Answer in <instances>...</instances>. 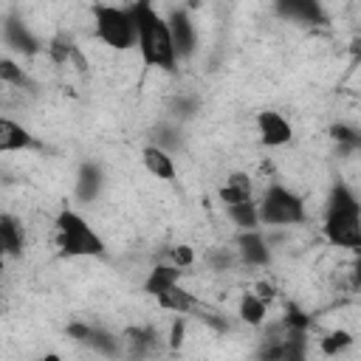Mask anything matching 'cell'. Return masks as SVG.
<instances>
[{"label":"cell","instance_id":"8fae6325","mask_svg":"<svg viewBox=\"0 0 361 361\" xmlns=\"http://www.w3.org/2000/svg\"><path fill=\"white\" fill-rule=\"evenodd\" d=\"M31 147H37V141L23 124L11 118H0V152H20Z\"/></svg>","mask_w":361,"mask_h":361},{"label":"cell","instance_id":"f546056e","mask_svg":"<svg viewBox=\"0 0 361 361\" xmlns=\"http://www.w3.org/2000/svg\"><path fill=\"white\" fill-rule=\"evenodd\" d=\"M34 361H62V355H59V353H45V355H39V358H34Z\"/></svg>","mask_w":361,"mask_h":361},{"label":"cell","instance_id":"4fadbf2b","mask_svg":"<svg viewBox=\"0 0 361 361\" xmlns=\"http://www.w3.org/2000/svg\"><path fill=\"white\" fill-rule=\"evenodd\" d=\"M180 268H175V265H155L149 274H147V279H144V293H149V296H161V293H166L169 288H175V285H180Z\"/></svg>","mask_w":361,"mask_h":361},{"label":"cell","instance_id":"7402d4cb","mask_svg":"<svg viewBox=\"0 0 361 361\" xmlns=\"http://www.w3.org/2000/svg\"><path fill=\"white\" fill-rule=\"evenodd\" d=\"M124 344H127L133 353L141 355V353H147V350L155 347V330H149V327H133V330H127Z\"/></svg>","mask_w":361,"mask_h":361},{"label":"cell","instance_id":"4316f807","mask_svg":"<svg viewBox=\"0 0 361 361\" xmlns=\"http://www.w3.org/2000/svg\"><path fill=\"white\" fill-rule=\"evenodd\" d=\"M183 336H186V322H183V316H178L169 327V350H180Z\"/></svg>","mask_w":361,"mask_h":361},{"label":"cell","instance_id":"cb8c5ba5","mask_svg":"<svg viewBox=\"0 0 361 361\" xmlns=\"http://www.w3.org/2000/svg\"><path fill=\"white\" fill-rule=\"evenodd\" d=\"M330 138L341 147H361V133L350 124H333L330 127Z\"/></svg>","mask_w":361,"mask_h":361},{"label":"cell","instance_id":"7a4b0ae2","mask_svg":"<svg viewBox=\"0 0 361 361\" xmlns=\"http://www.w3.org/2000/svg\"><path fill=\"white\" fill-rule=\"evenodd\" d=\"M324 237L336 248H353V251L361 248V203L344 183H336L330 189Z\"/></svg>","mask_w":361,"mask_h":361},{"label":"cell","instance_id":"7c38bea8","mask_svg":"<svg viewBox=\"0 0 361 361\" xmlns=\"http://www.w3.org/2000/svg\"><path fill=\"white\" fill-rule=\"evenodd\" d=\"M102 186H104V175H102L99 164L85 161V164L79 166V175H76V197H79L82 203H90V200L99 197Z\"/></svg>","mask_w":361,"mask_h":361},{"label":"cell","instance_id":"484cf974","mask_svg":"<svg viewBox=\"0 0 361 361\" xmlns=\"http://www.w3.org/2000/svg\"><path fill=\"white\" fill-rule=\"evenodd\" d=\"M285 327L293 330V333H305V330L310 327V319H307L296 305H290L288 313H285Z\"/></svg>","mask_w":361,"mask_h":361},{"label":"cell","instance_id":"44dd1931","mask_svg":"<svg viewBox=\"0 0 361 361\" xmlns=\"http://www.w3.org/2000/svg\"><path fill=\"white\" fill-rule=\"evenodd\" d=\"M347 347H353V333L350 330H330V333H324L319 338V350L324 355H338Z\"/></svg>","mask_w":361,"mask_h":361},{"label":"cell","instance_id":"f1b7e54d","mask_svg":"<svg viewBox=\"0 0 361 361\" xmlns=\"http://www.w3.org/2000/svg\"><path fill=\"white\" fill-rule=\"evenodd\" d=\"M353 279L361 288V248H358V257H355V265H353Z\"/></svg>","mask_w":361,"mask_h":361},{"label":"cell","instance_id":"ba28073f","mask_svg":"<svg viewBox=\"0 0 361 361\" xmlns=\"http://www.w3.org/2000/svg\"><path fill=\"white\" fill-rule=\"evenodd\" d=\"M276 11L293 23H307V25H319L324 23V8L316 0H282L276 3Z\"/></svg>","mask_w":361,"mask_h":361},{"label":"cell","instance_id":"603a6c76","mask_svg":"<svg viewBox=\"0 0 361 361\" xmlns=\"http://www.w3.org/2000/svg\"><path fill=\"white\" fill-rule=\"evenodd\" d=\"M0 82L3 85H14V87H23V85H28V76H25V71L14 59L3 56L0 59Z\"/></svg>","mask_w":361,"mask_h":361},{"label":"cell","instance_id":"3957f363","mask_svg":"<svg viewBox=\"0 0 361 361\" xmlns=\"http://www.w3.org/2000/svg\"><path fill=\"white\" fill-rule=\"evenodd\" d=\"M93 14V28L96 37L110 45L113 51H127L138 48V25L130 11V6H110V3H96L90 8Z\"/></svg>","mask_w":361,"mask_h":361},{"label":"cell","instance_id":"8992f818","mask_svg":"<svg viewBox=\"0 0 361 361\" xmlns=\"http://www.w3.org/2000/svg\"><path fill=\"white\" fill-rule=\"evenodd\" d=\"M257 130H259V141L265 147H285L293 138V127L290 121L276 113V110H262L257 113Z\"/></svg>","mask_w":361,"mask_h":361},{"label":"cell","instance_id":"d4e9b609","mask_svg":"<svg viewBox=\"0 0 361 361\" xmlns=\"http://www.w3.org/2000/svg\"><path fill=\"white\" fill-rule=\"evenodd\" d=\"M169 265H175V268H189V265H195V248L192 245H186V243H180V245H172L169 248Z\"/></svg>","mask_w":361,"mask_h":361},{"label":"cell","instance_id":"30bf717a","mask_svg":"<svg viewBox=\"0 0 361 361\" xmlns=\"http://www.w3.org/2000/svg\"><path fill=\"white\" fill-rule=\"evenodd\" d=\"M141 161H144L147 172H149L152 178H158V180H175V175H178L172 155H169L166 149H161L158 144L144 147V149H141Z\"/></svg>","mask_w":361,"mask_h":361},{"label":"cell","instance_id":"ac0fdd59","mask_svg":"<svg viewBox=\"0 0 361 361\" xmlns=\"http://www.w3.org/2000/svg\"><path fill=\"white\" fill-rule=\"evenodd\" d=\"M237 316H240L245 324L259 327V324L265 322V316H268V305H265L254 290H251V293H243L240 302H237Z\"/></svg>","mask_w":361,"mask_h":361},{"label":"cell","instance_id":"e0dca14e","mask_svg":"<svg viewBox=\"0 0 361 361\" xmlns=\"http://www.w3.org/2000/svg\"><path fill=\"white\" fill-rule=\"evenodd\" d=\"M3 34H6V42L23 54H37L39 51V42L31 37V31L20 23V20H6L3 25Z\"/></svg>","mask_w":361,"mask_h":361},{"label":"cell","instance_id":"83f0119b","mask_svg":"<svg viewBox=\"0 0 361 361\" xmlns=\"http://www.w3.org/2000/svg\"><path fill=\"white\" fill-rule=\"evenodd\" d=\"M254 293H257V296H259V299H262V302L268 305V302H271V299L276 296V288H274V285H268V282H257Z\"/></svg>","mask_w":361,"mask_h":361},{"label":"cell","instance_id":"2e32d148","mask_svg":"<svg viewBox=\"0 0 361 361\" xmlns=\"http://www.w3.org/2000/svg\"><path fill=\"white\" fill-rule=\"evenodd\" d=\"M0 245H3L6 257H20L23 254V231H20V223L8 212L0 214Z\"/></svg>","mask_w":361,"mask_h":361},{"label":"cell","instance_id":"9a60e30c","mask_svg":"<svg viewBox=\"0 0 361 361\" xmlns=\"http://www.w3.org/2000/svg\"><path fill=\"white\" fill-rule=\"evenodd\" d=\"M220 200H223L226 209H228V206H237V203L254 200V197H251V180H248V175H243V172L228 175V180L220 186Z\"/></svg>","mask_w":361,"mask_h":361},{"label":"cell","instance_id":"5bb4252c","mask_svg":"<svg viewBox=\"0 0 361 361\" xmlns=\"http://www.w3.org/2000/svg\"><path fill=\"white\" fill-rule=\"evenodd\" d=\"M158 307H161V310H169V313H175V316H186V313H192V310L197 307V299H195V293L186 290L183 285H175V288H169L166 293L158 296Z\"/></svg>","mask_w":361,"mask_h":361},{"label":"cell","instance_id":"277c9868","mask_svg":"<svg viewBox=\"0 0 361 361\" xmlns=\"http://www.w3.org/2000/svg\"><path fill=\"white\" fill-rule=\"evenodd\" d=\"M56 245L65 257H102L104 240L96 234V228L73 209H62L56 214Z\"/></svg>","mask_w":361,"mask_h":361},{"label":"cell","instance_id":"d6986e66","mask_svg":"<svg viewBox=\"0 0 361 361\" xmlns=\"http://www.w3.org/2000/svg\"><path fill=\"white\" fill-rule=\"evenodd\" d=\"M226 214H228V220H231L240 231H257V226H259V203H254V200L228 206Z\"/></svg>","mask_w":361,"mask_h":361},{"label":"cell","instance_id":"5b68a950","mask_svg":"<svg viewBox=\"0 0 361 361\" xmlns=\"http://www.w3.org/2000/svg\"><path fill=\"white\" fill-rule=\"evenodd\" d=\"M307 212L299 195H293L290 189L274 183L265 189L262 200H259V223L265 226H299L305 223Z\"/></svg>","mask_w":361,"mask_h":361},{"label":"cell","instance_id":"52a82bcc","mask_svg":"<svg viewBox=\"0 0 361 361\" xmlns=\"http://www.w3.org/2000/svg\"><path fill=\"white\" fill-rule=\"evenodd\" d=\"M166 20H169V31H172V42H175L178 59H189L195 54V45H197V34H195L192 17L186 14V8H172V14Z\"/></svg>","mask_w":361,"mask_h":361},{"label":"cell","instance_id":"6da1fadb","mask_svg":"<svg viewBox=\"0 0 361 361\" xmlns=\"http://www.w3.org/2000/svg\"><path fill=\"white\" fill-rule=\"evenodd\" d=\"M135 25H138V54L141 62L147 68H158V71H175L178 68V51L172 42V31H169V20L147 0H138L130 6Z\"/></svg>","mask_w":361,"mask_h":361},{"label":"cell","instance_id":"ffe728a7","mask_svg":"<svg viewBox=\"0 0 361 361\" xmlns=\"http://www.w3.org/2000/svg\"><path fill=\"white\" fill-rule=\"evenodd\" d=\"M121 341L124 338H116V336H110L107 330H99V327H90V333H87V338L82 341V344H87L90 350H96V353H102V355H118L121 353Z\"/></svg>","mask_w":361,"mask_h":361},{"label":"cell","instance_id":"9c48e42d","mask_svg":"<svg viewBox=\"0 0 361 361\" xmlns=\"http://www.w3.org/2000/svg\"><path fill=\"white\" fill-rule=\"evenodd\" d=\"M237 254L245 265H268L271 262V248H268V243L262 240L259 231H240Z\"/></svg>","mask_w":361,"mask_h":361}]
</instances>
